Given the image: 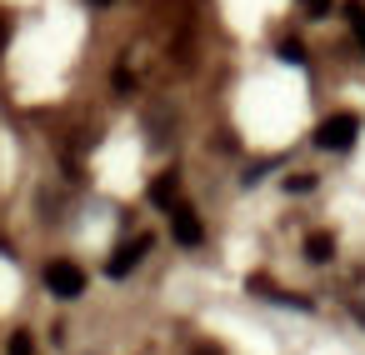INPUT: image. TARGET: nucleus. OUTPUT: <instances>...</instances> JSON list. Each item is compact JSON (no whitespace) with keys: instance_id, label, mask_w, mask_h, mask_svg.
<instances>
[{"instance_id":"nucleus-1","label":"nucleus","mask_w":365,"mask_h":355,"mask_svg":"<svg viewBox=\"0 0 365 355\" xmlns=\"http://www.w3.org/2000/svg\"><path fill=\"white\" fill-rule=\"evenodd\" d=\"M355 135H360V120H355L350 110H335V115H325V120L315 125V145H320V150H350Z\"/></svg>"},{"instance_id":"nucleus-2","label":"nucleus","mask_w":365,"mask_h":355,"mask_svg":"<svg viewBox=\"0 0 365 355\" xmlns=\"http://www.w3.org/2000/svg\"><path fill=\"white\" fill-rule=\"evenodd\" d=\"M41 280H46V290L61 295V300H76V295L86 290V270H81L76 260H46Z\"/></svg>"},{"instance_id":"nucleus-3","label":"nucleus","mask_w":365,"mask_h":355,"mask_svg":"<svg viewBox=\"0 0 365 355\" xmlns=\"http://www.w3.org/2000/svg\"><path fill=\"white\" fill-rule=\"evenodd\" d=\"M165 215H170V235H175L185 250H195V245L205 240V225H200V215H195V205H190V200H175Z\"/></svg>"},{"instance_id":"nucleus-4","label":"nucleus","mask_w":365,"mask_h":355,"mask_svg":"<svg viewBox=\"0 0 365 355\" xmlns=\"http://www.w3.org/2000/svg\"><path fill=\"white\" fill-rule=\"evenodd\" d=\"M145 250H150V240H145V235H135V245H120V250L110 255V265H106V270H110V280H125V275L140 265V255H145Z\"/></svg>"},{"instance_id":"nucleus-5","label":"nucleus","mask_w":365,"mask_h":355,"mask_svg":"<svg viewBox=\"0 0 365 355\" xmlns=\"http://www.w3.org/2000/svg\"><path fill=\"white\" fill-rule=\"evenodd\" d=\"M150 200H155L160 210H170V205H175V170H165V175H155V180H150Z\"/></svg>"},{"instance_id":"nucleus-6","label":"nucleus","mask_w":365,"mask_h":355,"mask_svg":"<svg viewBox=\"0 0 365 355\" xmlns=\"http://www.w3.org/2000/svg\"><path fill=\"white\" fill-rule=\"evenodd\" d=\"M330 255H335V240H330V235H310V245H305V260H310V265H325Z\"/></svg>"},{"instance_id":"nucleus-7","label":"nucleus","mask_w":365,"mask_h":355,"mask_svg":"<svg viewBox=\"0 0 365 355\" xmlns=\"http://www.w3.org/2000/svg\"><path fill=\"white\" fill-rule=\"evenodd\" d=\"M345 21H350V31H355V41L365 51V6H360V0H345Z\"/></svg>"},{"instance_id":"nucleus-8","label":"nucleus","mask_w":365,"mask_h":355,"mask_svg":"<svg viewBox=\"0 0 365 355\" xmlns=\"http://www.w3.org/2000/svg\"><path fill=\"white\" fill-rule=\"evenodd\" d=\"M275 56H280V61H295V66H300V61H305V46H300V41H280V46H275Z\"/></svg>"},{"instance_id":"nucleus-9","label":"nucleus","mask_w":365,"mask_h":355,"mask_svg":"<svg viewBox=\"0 0 365 355\" xmlns=\"http://www.w3.org/2000/svg\"><path fill=\"white\" fill-rule=\"evenodd\" d=\"M6 355H36V350H31V335H26V330H16V335H11V345H6Z\"/></svg>"},{"instance_id":"nucleus-10","label":"nucleus","mask_w":365,"mask_h":355,"mask_svg":"<svg viewBox=\"0 0 365 355\" xmlns=\"http://www.w3.org/2000/svg\"><path fill=\"white\" fill-rule=\"evenodd\" d=\"M310 185H315V175H290L285 180V190H310Z\"/></svg>"},{"instance_id":"nucleus-11","label":"nucleus","mask_w":365,"mask_h":355,"mask_svg":"<svg viewBox=\"0 0 365 355\" xmlns=\"http://www.w3.org/2000/svg\"><path fill=\"white\" fill-rule=\"evenodd\" d=\"M305 6H310V16H325V11H330V0H305Z\"/></svg>"},{"instance_id":"nucleus-12","label":"nucleus","mask_w":365,"mask_h":355,"mask_svg":"<svg viewBox=\"0 0 365 355\" xmlns=\"http://www.w3.org/2000/svg\"><path fill=\"white\" fill-rule=\"evenodd\" d=\"M91 6H96V11H106V6H115V0H91Z\"/></svg>"},{"instance_id":"nucleus-13","label":"nucleus","mask_w":365,"mask_h":355,"mask_svg":"<svg viewBox=\"0 0 365 355\" xmlns=\"http://www.w3.org/2000/svg\"><path fill=\"white\" fill-rule=\"evenodd\" d=\"M0 41H6V26H0Z\"/></svg>"},{"instance_id":"nucleus-14","label":"nucleus","mask_w":365,"mask_h":355,"mask_svg":"<svg viewBox=\"0 0 365 355\" xmlns=\"http://www.w3.org/2000/svg\"><path fill=\"white\" fill-rule=\"evenodd\" d=\"M360 320H365V305H360Z\"/></svg>"}]
</instances>
